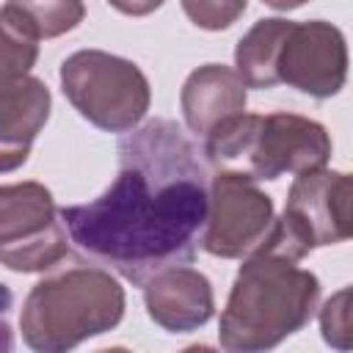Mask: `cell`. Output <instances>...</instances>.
<instances>
[{"label": "cell", "mask_w": 353, "mask_h": 353, "mask_svg": "<svg viewBox=\"0 0 353 353\" xmlns=\"http://www.w3.org/2000/svg\"><path fill=\"white\" fill-rule=\"evenodd\" d=\"M207 171L171 119H149L119 141L110 188L61 210L69 240L94 265L143 287L163 268L196 256L207 221Z\"/></svg>", "instance_id": "cell-1"}, {"label": "cell", "mask_w": 353, "mask_h": 353, "mask_svg": "<svg viewBox=\"0 0 353 353\" xmlns=\"http://www.w3.org/2000/svg\"><path fill=\"white\" fill-rule=\"evenodd\" d=\"M320 301V279L298 262L251 251L240 265L218 320V342L232 353L270 350L301 331Z\"/></svg>", "instance_id": "cell-2"}, {"label": "cell", "mask_w": 353, "mask_h": 353, "mask_svg": "<svg viewBox=\"0 0 353 353\" xmlns=\"http://www.w3.org/2000/svg\"><path fill=\"white\" fill-rule=\"evenodd\" d=\"M124 287L102 265H72L44 276L22 301L19 331L39 353H63L108 334L124 317Z\"/></svg>", "instance_id": "cell-3"}, {"label": "cell", "mask_w": 353, "mask_h": 353, "mask_svg": "<svg viewBox=\"0 0 353 353\" xmlns=\"http://www.w3.org/2000/svg\"><path fill=\"white\" fill-rule=\"evenodd\" d=\"M204 154L218 168H234L265 182L323 168L331 160V135L309 116L243 110L204 135Z\"/></svg>", "instance_id": "cell-4"}, {"label": "cell", "mask_w": 353, "mask_h": 353, "mask_svg": "<svg viewBox=\"0 0 353 353\" xmlns=\"http://www.w3.org/2000/svg\"><path fill=\"white\" fill-rule=\"evenodd\" d=\"M61 91L85 121L105 132L135 130L152 102L141 66L105 50H77L63 58Z\"/></svg>", "instance_id": "cell-5"}, {"label": "cell", "mask_w": 353, "mask_h": 353, "mask_svg": "<svg viewBox=\"0 0 353 353\" xmlns=\"http://www.w3.org/2000/svg\"><path fill=\"white\" fill-rule=\"evenodd\" d=\"M350 232V176L323 165L295 174L281 218L256 248L301 262L320 245L345 243Z\"/></svg>", "instance_id": "cell-6"}, {"label": "cell", "mask_w": 353, "mask_h": 353, "mask_svg": "<svg viewBox=\"0 0 353 353\" xmlns=\"http://www.w3.org/2000/svg\"><path fill=\"white\" fill-rule=\"evenodd\" d=\"M69 237L52 193L41 182L0 185V265L14 273L52 270Z\"/></svg>", "instance_id": "cell-7"}, {"label": "cell", "mask_w": 353, "mask_h": 353, "mask_svg": "<svg viewBox=\"0 0 353 353\" xmlns=\"http://www.w3.org/2000/svg\"><path fill=\"white\" fill-rule=\"evenodd\" d=\"M273 199L243 171L218 168L207 185V221L201 248L221 259L248 256L273 223Z\"/></svg>", "instance_id": "cell-8"}, {"label": "cell", "mask_w": 353, "mask_h": 353, "mask_svg": "<svg viewBox=\"0 0 353 353\" xmlns=\"http://www.w3.org/2000/svg\"><path fill=\"white\" fill-rule=\"evenodd\" d=\"M347 80V44L325 19L292 22L276 55V83H287L314 99H328Z\"/></svg>", "instance_id": "cell-9"}, {"label": "cell", "mask_w": 353, "mask_h": 353, "mask_svg": "<svg viewBox=\"0 0 353 353\" xmlns=\"http://www.w3.org/2000/svg\"><path fill=\"white\" fill-rule=\"evenodd\" d=\"M143 303L146 314L171 334L196 331L215 314L212 281L188 262L149 276L143 281Z\"/></svg>", "instance_id": "cell-10"}, {"label": "cell", "mask_w": 353, "mask_h": 353, "mask_svg": "<svg viewBox=\"0 0 353 353\" xmlns=\"http://www.w3.org/2000/svg\"><path fill=\"white\" fill-rule=\"evenodd\" d=\"M52 110V94L44 80L22 74L0 83V174L28 163L36 135Z\"/></svg>", "instance_id": "cell-11"}, {"label": "cell", "mask_w": 353, "mask_h": 353, "mask_svg": "<svg viewBox=\"0 0 353 353\" xmlns=\"http://www.w3.org/2000/svg\"><path fill=\"white\" fill-rule=\"evenodd\" d=\"M179 105L188 130L204 138L212 127L245 110V83L223 63H204L188 74Z\"/></svg>", "instance_id": "cell-12"}, {"label": "cell", "mask_w": 353, "mask_h": 353, "mask_svg": "<svg viewBox=\"0 0 353 353\" xmlns=\"http://www.w3.org/2000/svg\"><path fill=\"white\" fill-rule=\"evenodd\" d=\"M292 19L268 17L256 19L248 33L234 47V72L245 83V88H273L276 83V55L290 30Z\"/></svg>", "instance_id": "cell-13"}, {"label": "cell", "mask_w": 353, "mask_h": 353, "mask_svg": "<svg viewBox=\"0 0 353 353\" xmlns=\"http://www.w3.org/2000/svg\"><path fill=\"white\" fill-rule=\"evenodd\" d=\"M39 41L30 22L6 3L0 8V83L30 74L39 58Z\"/></svg>", "instance_id": "cell-14"}, {"label": "cell", "mask_w": 353, "mask_h": 353, "mask_svg": "<svg viewBox=\"0 0 353 353\" xmlns=\"http://www.w3.org/2000/svg\"><path fill=\"white\" fill-rule=\"evenodd\" d=\"M6 3L30 22L39 39L63 36L85 19L83 0H6Z\"/></svg>", "instance_id": "cell-15"}, {"label": "cell", "mask_w": 353, "mask_h": 353, "mask_svg": "<svg viewBox=\"0 0 353 353\" xmlns=\"http://www.w3.org/2000/svg\"><path fill=\"white\" fill-rule=\"evenodd\" d=\"M320 331L331 347L347 350L353 345V325H350V287L334 292L320 309Z\"/></svg>", "instance_id": "cell-16"}, {"label": "cell", "mask_w": 353, "mask_h": 353, "mask_svg": "<svg viewBox=\"0 0 353 353\" xmlns=\"http://www.w3.org/2000/svg\"><path fill=\"white\" fill-rule=\"evenodd\" d=\"M179 3H182V11L188 14V19L201 30L232 28L248 6V0H179Z\"/></svg>", "instance_id": "cell-17"}, {"label": "cell", "mask_w": 353, "mask_h": 353, "mask_svg": "<svg viewBox=\"0 0 353 353\" xmlns=\"http://www.w3.org/2000/svg\"><path fill=\"white\" fill-rule=\"evenodd\" d=\"M108 3L119 14H127V17H146L163 6V0H108Z\"/></svg>", "instance_id": "cell-18"}, {"label": "cell", "mask_w": 353, "mask_h": 353, "mask_svg": "<svg viewBox=\"0 0 353 353\" xmlns=\"http://www.w3.org/2000/svg\"><path fill=\"white\" fill-rule=\"evenodd\" d=\"M262 3L270 6V8H276V11H295V8L306 6L309 0H262Z\"/></svg>", "instance_id": "cell-19"}, {"label": "cell", "mask_w": 353, "mask_h": 353, "mask_svg": "<svg viewBox=\"0 0 353 353\" xmlns=\"http://www.w3.org/2000/svg\"><path fill=\"white\" fill-rule=\"evenodd\" d=\"M11 347V328L6 320H0V350H8Z\"/></svg>", "instance_id": "cell-20"}]
</instances>
